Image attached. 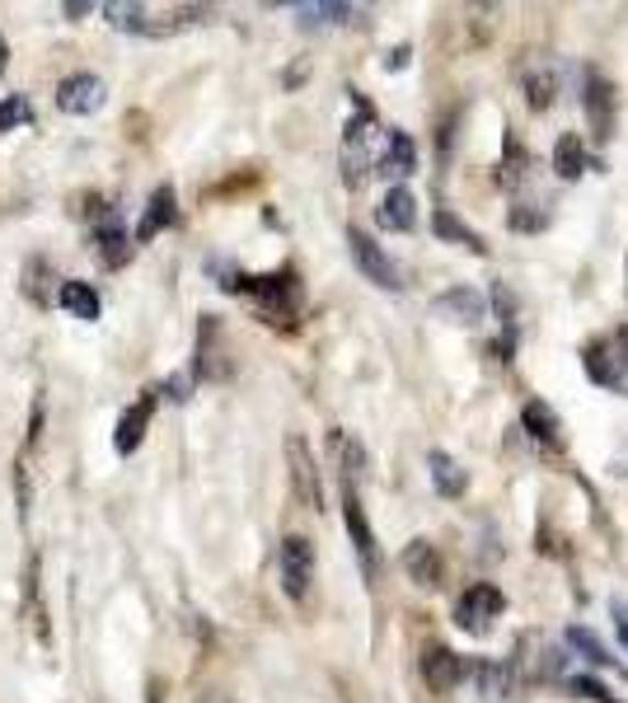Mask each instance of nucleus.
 <instances>
[{"instance_id":"nucleus-1","label":"nucleus","mask_w":628,"mask_h":703,"mask_svg":"<svg viewBox=\"0 0 628 703\" xmlns=\"http://www.w3.org/2000/svg\"><path fill=\"white\" fill-rule=\"evenodd\" d=\"M375 113H371V103L357 99V118L347 122V136H343V174H347V183L361 188L366 179V169H371V150H375Z\"/></svg>"},{"instance_id":"nucleus-2","label":"nucleus","mask_w":628,"mask_h":703,"mask_svg":"<svg viewBox=\"0 0 628 703\" xmlns=\"http://www.w3.org/2000/svg\"><path fill=\"white\" fill-rule=\"evenodd\" d=\"M231 291H249L268 314H277V320H291L295 305H301V287H295L291 272H277V277H235Z\"/></svg>"},{"instance_id":"nucleus-3","label":"nucleus","mask_w":628,"mask_h":703,"mask_svg":"<svg viewBox=\"0 0 628 703\" xmlns=\"http://www.w3.org/2000/svg\"><path fill=\"white\" fill-rule=\"evenodd\" d=\"M347 249H352V263L361 268V277L371 281V287H380V291H399L404 287V281H399V268H394V258L380 249V244L366 235V231H347Z\"/></svg>"},{"instance_id":"nucleus-4","label":"nucleus","mask_w":628,"mask_h":703,"mask_svg":"<svg viewBox=\"0 0 628 703\" xmlns=\"http://www.w3.org/2000/svg\"><path fill=\"white\" fill-rule=\"evenodd\" d=\"M502 610H507V595H502L497 587L479 582V587H469L456 601V624L464 633H487V628H493V620H502Z\"/></svg>"},{"instance_id":"nucleus-5","label":"nucleus","mask_w":628,"mask_h":703,"mask_svg":"<svg viewBox=\"0 0 628 703\" xmlns=\"http://www.w3.org/2000/svg\"><path fill=\"white\" fill-rule=\"evenodd\" d=\"M277 562H282V591L291 595V601H305L310 582H314V544L305 535H287Z\"/></svg>"},{"instance_id":"nucleus-6","label":"nucleus","mask_w":628,"mask_h":703,"mask_svg":"<svg viewBox=\"0 0 628 703\" xmlns=\"http://www.w3.org/2000/svg\"><path fill=\"white\" fill-rule=\"evenodd\" d=\"M103 99H109V85H103L94 70H76V76H66L57 85V109L71 113V118H90L103 109Z\"/></svg>"},{"instance_id":"nucleus-7","label":"nucleus","mask_w":628,"mask_h":703,"mask_svg":"<svg viewBox=\"0 0 628 703\" xmlns=\"http://www.w3.org/2000/svg\"><path fill=\"white\" fill-rule=\"evenodd\" d=\"M287 465H291V488H295V502L319 512L324 506V488H319V469H314V455L305 446V436H287Z\"/></svg>"},{"instance_id":"nucleus-8","label":"nucleus","mask_w":628,"mask_h":703,"mask_svg":"<svg viewBox=\"0 0 628 703\" xmlns=\"http://www.w3.org/2000/svg\"><path fill=\"white\" fill-rule=\"evenodd\" d=\"M343 521H347V535H352V549L361 558V572L375 577L380 572V544H375L371 521H366V506L357 498V488H347V498H343Z\"/></svg>"},{"instance_id":"nucleus-9","label":"nucleus","mask_w":628,"mask_h":703,"mask_svg":"<svg viewBox=\"0 0 628 703\" xmlns=\"http://www.w3.org/2000/svg\"><path fill=\"white\" fill-rule=\"evenodd\" d=\"M155 403H160V390H146L142 399L132 403V409H122L117 427H113V450H117V455H136V446L146 442V427H150V417H155Z\"/></svg>"},{"instance_id":"nucleus-10","label":"nucleus","mask_w":628,"mask_h":703,"mask_svg":"<svg viewBox=\"0 0 628 703\" xmlns=\"http://www.w3.org/2000/svg\"><path fill=\"white\" fill-rule=\"evenodd\" d=\"M464 676H469V666H464V657L450 652V647H441V643L423 647V680L431 694H450Z\"/></svg>"},{"instance_id":"nucleus-11","label":"nucleus","mask_w":628,"mask_h":703,"mask_svg":"<svg viewBox=\"0 0 628 703\" xmlns=\"http://www.w3.org/2000/svg\"><path fill=\"white\" fill-rule=\"evenodd\" d=\"M582 103H586V118H591V136H596V141H609V132H615V90H609V80L596 76V70L586 76V94H582Z\"/></svg>"},{"instance_id":"nucleus-12","label":"nucleus","mask_w":628,"mask_h":703,"mask_svg":"<svg viewBox=\"0 0 628 703\" xmlns=\"http://www.w3.org/2000/svg\"><path fill=\"white\" fill-rule=\"evenodd\" d=\"M94 244H99V258L109 263V268H122V263L132 258V239H127V225H122L117 211H99Z\"/></svg>"},{"instance_id":"nucleus-13","label":"nucleus","mask_w":628,"mask_h":703,"mask_svg":"<svg viewBox=\"0 0 628 703\" xmlns=\"http://www.w3.org/2000/svg\"><path fill=\"white\" fill-rule=\"evenodd\" d=\"M520 427H526L530 442H539L545 450H563V422H558V413L545 399H530L526 409H520Z\"/></svg>"},{"instance_id":"nucleus-14","label":"nucleus","mask_w":628,"mask_h":703,"mask_svg":"<svg viewBox=\"0 0 628 703\" xmlns=\"http://www.w3.org/2000/svg\"><path fill=\"white\" fill-rule=\"evenodd\" d=\"M375 221H380V231H394V235L413 231V225H417V198H413V192H408L404 183L390 188V192H385V202L375 207Z\"/></svg>"},{"instance_id":"nucleus-15","label":"nucleus","mask_w":628,"mask_h":703,"mask_svg":"<svg viewBox=\"0 0 628 703\" xmlns=\"http://www.w3.org/2000/svg\"><path fill=\"white\" fill-rule=\"evenodd\" d=\"M404 572L413 577V587H441V572H446V562H441V554H436V544H427V539H413L408 549H404Z\"/></svg>"},{"instance_id":"nucleus-16","label":"nucleus","mask_w":628,"mask_h":703,"mask_svg":"<svg viewBox=\"0 0 628 703\" xmlns=\"http://www.w3.org/2000/svg\"><path fill=\"white\" fill-rule=\"evenodd\" d=\"M221 324L212 320V314H202V328H198V380H225V371L231 366L221 361Z\"/></svg>"},{"instance_id":"nucleus-17","label":"nucleus","mask_w":628,"mask_h":703,"mask_svg":"<svg viewBox=\"0 0 628 703\" xmlns=\"http://www.w3.org/2000/svg\"><path fill=\"white\" fill-rule=\"evenodd\" d=\"M179 221V198H173V188L165 183V188H155L150 192V202H146V216H142V225H136V239H155L160 231H169V225Z\"/></svg>"},{"instance_id":"nucleus-18","label":"nucleus","mask_w":628,"mask_h":703,"mask_svg":"<svg viewBox=\"0 0 628 703\" xmlns=\"http://www.w3.org/2000/svg\"><path fill=\"white\" fill-rule=\"evenodd\" d=\"M436 310L450 314L456 324H479L487 314V301H483V291H474V287H450V291L436 295Z\"/></svg>"},{"instance_id":"nucleus-19","label":"nucleus","mask_w":628,"mask_h":703,"mask_svg":"<svg viewBox=\"0 0 628 703\" xmlns=\"http://www.w3.org/2000/svg\"><path fill=\"white\" fill-rule=\"evenodd\" d=\"M417 169V146L408 132H390L385 141V155H380V174L385 179H408V174Z\"/></svg>"},{"instance_id":"nucleus-20","label":"nucleus","mask_w":628,"mask_h":703,"mask_svg":"<svg viewBox=\"0 0 628 703\" xmlns=\"http://www.w3.org/2000/svg\"><path fill=\"white\" fill-rule=\"evenodd\" d=\"M427 473H431V483H436V492H441V498H464L469 479H464V469L450 460L446 450H427Z\"/></svg>"},{"instance_id":"nucleus-21","label":"nucleus","mask_w":628,"mask_h":703,"mask_svg":"<svg viewBox=\"0 0 628 703\" xmlns=\"http://www.w3.org/2000/svg\"><path fill=\"white\" fill-rule=\"evenodd\" d=\"M57 301L76 314V320H99L103 314V301H99V291L90 287V281H61V291H57Z\"/></svg>"},{"instance_id":"nucleus-22","label":"nucleus","mask_w":628,"mask_h":703,"mask_svg":"<svg viewBox=\"0 0 628 703\" xmlns=\"http://www.w3.org/2000/svg\"><path fill=\"white\" fill-rule=\"evenodd\" d=\"M431 225H436V235L450 239V244H460V249H469V254H487V244L479 239V231H469V225L456 216V211H436Z\"/></svg>"},{"instance_id":"nucleus-23","label":"nucleus","mask_w":628,"mask_h":703,"mask_svg":"<svg viewBox=\"0 0 628 703\" xmlns=\"http://www.w3.org/2000/svg\"><path fill=\"white\" fill-rule=\"evenodd\" d=\"M553 169H558V179H582V169H586V150H582V136L577 132H568V136H558V146H553Z\"/></svg>"},{"instance_id":"nucleus-24","label":"nucleus","mask_w":628,"mask_h":703,"mask_svg":"<svg viewBox=\"0 0 628 703\" xmlns=\"http://www.w3.org/2000/svg\"><path fill=\"white\" fill-rule=\"evenodd\" d=\"M474 671V680H479V694L487 699V703H497V699H507V690H512V671L502 661H474L469 666Z\"/></svg>"},{"instance_id":"nucleus-25","label":"nucleus","mask_w":628,"mask_h":703,"mask_svg":"<svg viewBox=\"0 0 628 703\" xmlns=\"http://www.w3.org/2000/svg\"><path fill=\"white\" fill-rule=\"evenodd\" d=\"M103 20H109L113 29L122 33H160L150 24V14L142 5H127V0H113V5H103Z\"/></svg>"},{"instance_id":"nucleus-26","label":"nucleus","mask_w":628,"mask_h":703,"mask_svg":"<svg viewBox=\"0 0 628 703\" xmlns=\"http://www.w3.org/2000/svg\"><path fill=\"white\" fill-rule=\"evenodd\" d=\"M568 647H572V652H582L586 661H596V666H615V652H609V647H605L591 628L572 624V628H568Z\"/></svg>"},{"instance_id":"nucleus-27","label":"nucleus","mask_w":628,"mask_h":703,"mask_svg":"<svg viewBox=\"0 0 628 703\" xmlns=\"http://www.w3.org/2000/svg\"><path fill=\"white\" fill-rule=\"evenodd\" d=\"M295 14H301V24H347L352 20V5H295Z\"/></svg>"},{"instance_id":"nucleus-28","label":"nucleus","mask_w":628,"mask_h":703,"mask_svg":"<svg viewBox=\"0 0 628 703\" xmlns=\"http://www.w3.org/2000/svg\"><path fill=\"white\" fill-rule=\"evenodd\" d=\"M526 103H530L535 113H545L549 103H553V76H549V70H530V76H526Z\"/></svg>"},{"instance_id":"nucleus-29","label":"nucleus","mask_w":628,"mask_h":703,"mask_svg":"<svg viewBox=\"0 0 628 703\" xmlns=\"http://www.w3.org/2000/svg\"><path fill=\"white\" fill-rule=\"evenodd\" d=\"M33 122V109L24 94H10L5 103H0V132H14V127H29Z\"/></svg>"},{"instance_id":"nucleus-30","label":"nucleus","mask_w":628,"mask_h":703,"mask_svg":"<svg viewBox=\"0 0 628 703\" xmlns=\"http://www.w3.org/2000/svg\"><path fill=\"white\" fill-rule=\"evenodd\" d=\"M526 165H530L526 150H520L516 141H507V165H497V183H502V188H516L520 179H526Z\"/></svg>"},{"instance_id":"nucleus-31","label":"nucleus","mask_w":628,"mask_h":703,"mask_svg":"<svg viewBox=\"0 0 628 703\" xmlns=\"http://www.w3.org/2000/svg\"><path fill=\"white\" fill-rule=\"evenodd\" d=\"M568 684H572V694H582V699H596V703H605V699H609L605 684H601V680H591V676H572Z\"/></svg>"},{"instance_id":"nucleus-32","label":"nucleus","mask_w":628,"mask_h":703,"mask_svg":"<svg viewBox=\"0 0 628 703\" xmlns=\"http://www.w3.org/2000/svg\"><path fill=\"white\" fill-rule=\"evenodd\" d=\"M615 633H619V643L628 647V610L624 605H615Z\"/></svg>"},{"instance_id":"nucleus-33","label":"nucleus","mask_w":628,"mask_h":703,"mask_svg":"<svg viewBox=\"0 0 628 703\" xmlns=\"http://www.w3.org/2000/svg\"><path fill=\"white\" fill-rule=\"evenodd\" d=\"M66 14H71V20H80V14H90V5H85V0H66V5H61Z\"/></svg>"},{"instance_id":"nucleus-34","label":"nucleus","mask_w":628,"mask_h":703,"mask_svg":"<svg viewBox=\"0 0 628 703\" xmlns=\"http://www.w3.org/2000/svg\"><path fill=\"white\" fill-rule=\"evenodd\" d=\"M404 62H408V47H399L394 57H385V70H399V66H404Z\"/></svg>"},{"instance_id":"nucleus-35","label":"nucleus","mask_w":628,"mask_h":703,"mask_svg":"<svg viewBox=\"0 0 628 703\" xmlns=\"http://www.w3.org/2000/svg\"><path fill=\"white\" fill-rule=\"evenodd\" d=\"M5 66H10V47H5V38H0V76H5Z\"/></svg>"},{"instance_id":"nucleus-36","label":"nucleus","mask_w":628,"mask_h":703,"mask_svg":"<svg viewBox=\"0 0 628 703\" xmlns=\"http://www.w3.org/2000/svg\"><path fill=\"white\" fill-rule=\"evenodd\" d=\"M198 703H231V699H225V694H202Z\"/></svg>"},{"instance_id":"nucleus-37","label":"nucleus","mask_w":628,"mask_h":703,"mask_svg":"<svg viewBox=\"0 0 628 703\" xmlns=\"http://www.w3.org/2000/svg\"><path fill=\"white\" fill-rule=\"evenodd\" d=\"M150 703H160V684H155V690H150Z\"/></svg>"},{"instance_id":"nucleus-38","label":"nucleus","mask_w":628,"mask_h":703,"mask_svg":"<svg viewBox=\"0 0 628 703\" xmlns=\"http://www.w3.org/2000/svg\"><path fill=\"white\" fill-rule=\"evenodd\" d=\"M605 703H615V699H605Z\"/></svg>"}]
</instances>
